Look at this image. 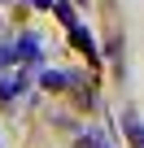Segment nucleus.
Segmentation results:
<instances>
[{
  "label": "nucleus",
  "mask_w": 144,
  "mask_h": 148,
  "mask_svg": "<svg viewBox=\"0 0 144 148\" xmlns=\"http://www.w3.org/2000/svg\"><path fill=\"white\" fill-rule=\"evenodd\" d=\"M52 9H57V18H61L65 31H74V26H79V13H74V5H70V0H52Z\"/></svg>",
  "instance_id": "6"
},
{
  "label": "nucleus",
  "mask_w": 144,
  "mask_h": 148,
  "mask_svg": "<svg viewBox=\"0 0 144 148\" xmlns=\"http://www.w3.org/2000/svg\"><path fill=\"white\" fill-rule=\"evenodd\" d=\"M18 92H26V74H0V100H13Z\"/></svg>",
  "instance_id": "3"
},
{
  "label": "nucleus",
  "mask_w": 144,
  "mask_h": 148,
  "mask_svg": "<svg viewBox=\"0 0 144 148\" xmlns=\"http://www.w3.org/2000/svg\"><path fill=\"white\" fill-rule=\"evenodd\" d=\"M70 39H74V48H79L88 61H96V57H101V48H96V39H92V31H88V26H74V31H70Z\"/></svg>",
  "instance_id": "2"
},
{
  "label": "nucleus",
  "mask_w": 144,
  "mask_h": 148,
  "mask_svg": "<svg viewBox=\"0 0 144 148\" xmlns=\"http://www.w3.org/2000/svg\"><path fill=\"white\" fill-rule=\"evenodd\" d=\"M35 5H39V9H52V0H35Z\"/></svg>",
  "instance_id": "9"
},
{
  "label": "nucleus",
  "mask_w": 144,
  "mask_h": 148,
  "mask_svg": "<svg viewBox=\"0 0 144 148\" xmlns=\"http://www.w3.org/2000/svg\"><path fill=\"white\" fill-rule=\"evenodd\" d=\"M39 57H44V44H39V35L26 31V35L13 44V61H26V65H31V61H39Z\"/></svg>",
  "instance_id": "1"
},
{
  "label": "nucleus",
  "mask_w": 144,
  "mask_h": 148,
  "mask_svg": "<svg viewBox=\"0 0 144 148\" xmlns=\"http://www.w3.org/2000/svg\"><path fill=\"white\" fill-rule=\"evenodd\" d=\"M79 148H109V144H105L101 131H83V135H79Z\"/></svg>",
  "instance_id": "7"
},
{
  "label": "nucleus",
  "mask_w": 144,
  "mask_h": 148,
  "mask_svg": "<svg viewBox=\"0 0 144 148\" xmlns=\"http://www.w3.org/2000/svg\"><path fill=\"white\" fill-rule=\"evenodd\" d=\"M48 92H65V87H74L79 79H74V74H61V70H44V79H39Z\"/></svg>",
  "instance_id": "4"
},
{
  "label": "nucleus",
  "mask_w": 144,
  "mask_h": 148,
  "mask_svg": "<svg viewBox=\"0 0 144 148\" xmlns=\"http://www.w3.org/2000/svg\"><path fill=\"white\" fill-rule=\"evenodd\" d=\"M122 131H127V139L135 148H144V122H140V113H122Z\"/></svg>",
  "instance_id": "5"
},
{
  "label": "nucleus",
  "mask_w": 144,
  "mask_h": 148,
  "mask_svg": "<svg viewBox=\"0 0 144 148\" xmlns=\"http://www.w3.org/2000/svg\"><path fill=\"white\" fill-rule=\"evenodd\" d=\"M9 61H13V44H0V70H5Z\"/></svg>",
  "instance_id": "8"
}]
</instances>
